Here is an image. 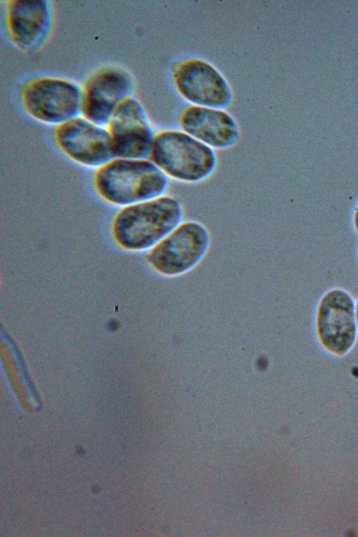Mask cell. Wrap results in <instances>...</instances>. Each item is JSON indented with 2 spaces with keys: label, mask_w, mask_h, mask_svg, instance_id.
Returning a JSON list of instances; mask_svg holds the SVG:
<instances>
[{
  "label": "cell",
  "mask_w": 358,
  "mask_h": 537,
  "mask_svg": "<svg viewBox=\"0 0 358 537\" xmlns=\"http://www.w3.org/2000/svg\"><path fill=\"white\" fill-rule=\"evenodd\" d=\"M182 220V207L169 195L122 208L111 224L112 237L121 248L131 251L150 250Z\"/></svg>",
  "instance_id": "cell-1"
},
{
  "label": "cell",
  "mask_w": 358,
  "mask_h": 537,
  "mask_svg": "<svg viewBox=\"0 0 358 537\" xmlns=\"http://www.w3.org/2000/svg\"><path fill=\"white\" fill-rule=\"evenodd\" d=\"M94 185L103 200L124 208L164 195L169 178L150 159L115 158L96 169Z\"/></svg>",
  "instance_id": "cell-2"
},
{
  "label": "cell",
  "mask_w": 358,
  "mask_h": 537,
  "mask_svg": "<svg viewBox=\"0 0 358 537\" xmlns=\"http://www.w3.org/2000/svg\"><path fill=\"white\" fill-rule=\"evenodd\" d=\"M149 158L169 178L186 183L203 181L217 166L214 149L178 130L155 134Z\"/></svg>",
  "instance_id": "cell-3"
},
{
  "label": "cell",
  "mask_w": 358,
  "mask_h": 537,
  "mask_svg": "<svg viewBox=\"0 0 358 537\" xmlns=\"http://www.w3.org/2000/svg\"><path fill=\"white\" fill-rule=\"evenodd\" d=\"M314 331L321 348L342 358L355 347L358 338L355 301L347 290L334 287L319 299L314 315Z\"/></svg>",
  "instance_id": "cell-4"
},
{
  "label": "cell",
  "mask_w": 358,
  "mask_h": 537,
  "mask_svg": "<svg viewBox=\"0 0 358 537\" xmlns=\"http://www.w3.org/2000/svg\"><path fill=\"white\" fill-rule=\"evenodd\" d=\"M22 101L34 119L58 126L79 116L83 110V90L67 80L40 77L25 85Z\"/></svg>",
  "instance_id": "cell-5"
},
{
  "label": "cell",
  "mask_w": 358,
  "mask_h": 537,
  "mask_svg": "<svg viewBox=\"0 0 358 537\" xmlns=\"http://www.w3.org/2000/svg\"><path fill=\"white\" fill-rule=\"evenodd\" d=\"M210 241L209 231L203 224L193 220L181 222L149 250L148 261L161 274L178 275L201 261Z\"/></svg>",
  "instance_id": "cell-6"
},
{
  "label": "cell",
  "mask_w": 358,
  "mask_h": 537,
  "mask_svg": "<svg viewBox=\"0 0 358 537\" xmlns=\"http://www.w3.org/2000/svg\"><path fill=\"white\" fill-rule=\"evenodd\" d=\"M54 139L69 158L89 168L98 169L115 158L109 130L85 117L56 126Z\"/></svg>",
  "instance_id": "cell-7"
},
{
  "label": "cell",
  "mask_w": 358,
  "mask_h": 537,
  "mask_svg": "<svg viewBox=\"0 0 358 537\" xmlns=\"http://www.w3.org/2000/svg\"><path fill=\"white\" fill-rule=\"evenodd\" d=\"M179 94L193 106L224 109L232 99L231 87L211 64L199 59L181 62L173 72Z\"/></svg>",
  "instance_id": "cell-8"
},
{
  "label": "cell",
  "mask_w": 358,
  "mask_h": 537,
  "mask_svg": "<svg viewBox=\"0 0 358 537\" xmlns=\"http://www.w3.org/2000/svg\"><path fill=\"white\" fill-rule=\"evenodd\" d=\"M115 158L150 157L155 135L141 103L131 96L116 109L108 124Z\"/></svg>",
  "instance_id": "cell-9"
},
{
  "label": "cell",
  "mask_w": 358,
  "mask_h": 537,
  "mask_svg": "<svg viewBox=\"0 0 358 537\" xmlns=\"http://www.w3.org/2000/svg\"><path fill=\"white\" fill-rule=\"evenodd\" d=\"M133 80L122 69L108 68L94 74L83 90L84 117L94 123L108 125L115 111L133 92Z\"/></svg>",
  "instance_id": "cell-10"
},
{
  "label": "cell",
  "mask_w": 358,
  "mask_h": 537,
  "mask_svg": "<svg viewBox=\"0 0 358 537\" xmlns=\"http://www.w3.org/2000/svg\"><path fill=\"white\" fill-rule=\"evenodd\" d=\"M51 11L45 0H13L6 6V25L13 43L22 50H31L45 38Z\"/></svg>",
  "instance_id": "cell-11"
},
{
  "label": "cell",
  "mask_w": 358,
  "mask_h": 537,
  "mask_svg": "<svg viewBox=\"0 0 358 537\" xmlns=\"http://www.w3.org/2000/svg\"><path fill=\"white\" fill-rule=\"evenodd\" d=\"M182 131L213 149L234 145L239 136L234 118L224 109L191 106L180 117Z\"/></svg>",
  "instance_id": "cell-12"
},
{
  "label": "cell",
  "mask_w": 358,
  "mask_h": 537,
  "mask_svg": "<svg viewBox=\"0 0 358 537\" xmlns=\"http://www.w3.org/2000/svg\"><path fill=\"white\" fill-rule=\"evenodd\" d=\"M354 223H355V228H356L357 231H358V208H357V210L355 211V213Z\"/></svg>",
  "instance_id": "cell-13"
},
{
  "label": "cell",
  "mask_w": 358,
  "mask_h": 537,
  "mask_svg": "<svg viewBox=\"0 0 358 537\" xmlns=\"http://www.w3.org/2000/svg\"><path fill=\"white\" fill-rule=\"evenodd\" d=\"M355 315H356V320H357V327H358V298L355 301Z\"/></svg>",
  "instance_id": "cell-14"
}]
</instances>
